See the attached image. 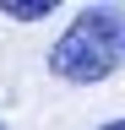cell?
I'll return each mask as SVG.
<instances>
[{
  "label": "cell",
  "mask_w": 125,
  "mask_h": 130,
  "mask_svg": "<svg viewBox=\"0 0 125 130\" xmlns=\"http://www.w3.org/2000/svg\"><path fill=\"white\" fill-rule=\"evenodd\" d=\"M0 130H11V125H6V119H0Z\"/></svg>",
  "instance_id": "cell-4"
},
{
  "label": "cell",
  "mask_w": 125,
  "mask_h": 130,
  "mask_svg": "<svg viewBox=\"0 0 125 130\" xmlns=\"http://www.w3.org/2000/svg\"><path fill=\"white\" fill-rule=\"evenodd\" d=\"M0 11H6L11 22H44V16L54 11V0H0Z\"/></svg>",
  "instance_id": "cell-2"
},
{
  "label": "cell",
  "mask_w": 125,
  "mask_h": 130,
  "mask_svg": "<svg viewBox=\"0 0 125 130\" xmlns=\"http://www.w3.org/2000/svg\"><path fill=\"white\" fill-rule=\"evenodd\" d=\"M98 130H125V119H103V125H98Z\"/></svg>",
  "instance_id": "cell-3"
},
{
  "label": "cell",
  "mask_w": 125,
  "mask_h": 130,
  "mask_svg": "<svg viewBox=\"0 0 125 130\" xmlns=\"http://www.w3.org/2000/svg\"><path fill=\"white\" fill-rule=\"evenodd\" d=\"M125 65V6H82L49 49V71L71 87H98Z\"/></svg>",
  "instance_id": "cell-1"
}]
</instances>
